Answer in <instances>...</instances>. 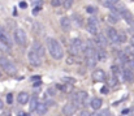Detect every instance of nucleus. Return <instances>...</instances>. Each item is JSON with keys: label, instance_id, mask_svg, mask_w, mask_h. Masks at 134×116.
Returning a JSON list of instances; mask_svg holds the SVG:
<instances>
[{"label": "nucleus", "instance_id": "f257e3e1", "mask_svg": "<svg viewBox=\"0 0 134 116\" xmlns=\"http://www.w3.org/2000/svg\"><path fill=\"white\" fill-rule=\"evenodd\" d=\"M47 50L55 60H61L64 57V50L57 39L51 38V37L47 38Z\"/></svg>", "mask_w": 134, "mask_h": 116}, {"label": "nucleus", "instance_id": "f03ea898", "mask_svg": "<svg viewBox=\"0 0 134 116\" xmlns=\"http://www.w3.org/2000/svg\"><path fill=\"white\" fill-rule=\"evenodd\" d=\"M0 67H2V69L5 72V73H8V74H10V76H13V74H16L17 73V68H16V65L12 63V61H9L7 57H0Z\"/></svg>", "mask_w": 134, "mask_h": 116}, {"label": "nucleus", "instance_id": "7ed1b4c3", "mask_svg": "<svg viewBox=\"0 0 134 116\" xmlns=\"http://www.w3.org/2000/svg\"><path fill=\"white\" fill-rule=\"evenodd\" d=\"M70 98L74 102L76 106H78V104H86L87 98H88V94H87V91H85V90H80V91H77V93H73Z\"/></svg>", "mask_w": 134, "mask_h": 116}, {"label": "nucleus", "instance_id": "20e7f679", "mask_svg": "<svg viewBox=\"0 0 134 116\" xmlns=\"http://www.w3.org/2000/svg\"><path fill=\"white\" fill-rule=\"evenodd\" d=\"M14 42L21 46V47H24V46H26L27 43V35H26V33L24 29H16L14 30Z\"/></svg>", "mask_w": 134, "mask_h": 116}, {"label": "nucleus", "instance_id": "39448f33", "mask_svg": "<svg viewBox=\"0 0 134 116\" xmlns=\"http://www.w3.org/2000/svg\"><path fill=\"white\" fill-rule=\"evenodd\" d=\"M83 48H85V44L80 38H73L72 39V42H70V54L78 55Z\"/></svg>", "mask_w": 134, "mask_h": 116}, {"label": "nucleus", "instance_id": "423d86ee", "mask_svg": "<svg viewBox=\"0 0 134 116\" xmlns=\"http://www.w3.org/2000/svg\"><path fill=\"white\" fill-rule=\"evenodd\" d=\"M87 30H88V33L94 34V35L99 34V21L94 16L87 18Z\"/></svg>", "mask_w": 134, "mask_h": 116}, {"label": "nucleus", "instance_id": "0eeeda50", "mask_svg": "<svg viewBox=\"0 0 134 116\" xmlns=\"http://www.w3.org/2000/svg\"><path fill=\"white\" fill-rule=\"evenodd\" d=\"M27 59H29V63L31 64V65H34V67H39V65H42V57L37 54V52H34V51H29V54H27Z\"/></svg>", "mask_w": 134, "mask_h": 116}, {"label": "nucleus", "instance_id": "6e6552de", "mask_svg": "<svg viewBox=\"0 0 134 116\" xmlns=\"http://www.w3.org/2000/svg\"><path fill=\"white\" fill-rule=\"evenodd\" d=\"M107 37L113 44H118L120 43V34L113 28H107Z\"/></svg>", "mask_w": 134, "mask_h": 116}, {"label": "nucleus", "instance_id": "1a4fd4ad", "mask_svg": "<svg viewBox=\"0 0 134 116\" xmlns=\"http://www.w3.org/2000/svg\"><path fill=\"white\" fill-rule=\"evenodd\" d=\"M122 77L128 82H133L134 81V73H133V69L129 67V64H125L124 69H122Z\"/></svg>", "mask_w": 134, "mask_h": 116}, {"label": "nucleus", "instance_id": "9d476101", "mask_svg": "<svg viewBox=\"0 0 134 116\" xmlns=\"http://www.w3.org/2000/svg\"><path fill=\"white\" fill-rule=\"evenodd\" d=\"M106 77H107L106 72L100 68L95 69V71L93 72V80L95 81V82H103V81H106Z\"/></svg>", "mask_w": 134, "mask_h": 116}, {"label": "nucleus", "instance_id": "9b49d317", "mask_svg": "<svg viewBox=\"0 0 134 116\" xmlns=\"http://www.w3.org/2000/svg\"><path fill=\"white\" fill-rule=\"evenodd\" d=\"M77 111V106L74 103H66L63 107V115L64 116H73Z\"/></svg>", "mask_w": 134, "mask_h": 116}, {"label": "nucleus", "instance_id": "f8f14e48", "mask_svg": "<svg viewBox=\"0 0 134 116\" xmlns=\"http://www.w3.org/2000/svg\"><path fill=\"white\" fill-rule=\"evenodd\" d=\"M107 38H108V37H106L104 34H102V33L96 34V38H95V43H96V46H98V47L106 48V47H107V44H108V39H107Z\"/></svg>", "mask_w": 134, "mask_h": 116}, {"label": "nucleus", "instance_id": "ddd939ff", "mask_svg": "<svg viewBox=\"0 0 134 116\" xmlns=\"http://www.w3.org/2000/svg\"><path fill=\"white\" fill-rule=\"evenodd\" d=\"M31 50L34 51V52H37L40 57H43L44 56V47H43V44L40 43V42H38V41H35V42H33V47H31Z\"/></svg>", "mask_w": 134, "mask_h": 116}, {"label": "nucleus", "instance_id": "4468645a", "mask_svg": "<svg viewBox=\"0 0 134 116\" xmlns=\"http://www.w3.org/2000/svg\"><path fill=\"white\" fill-rule=\"evenodd\" d=\"M95 57L98 61H106L107 60V51L102 47H96L95 50Z\"/></svg>", "mask_w": 134, "mask_h": 116}, {"label": "nucleus", "instance_id": "2eb2a0df", "mask_svg": "<svg viewBox=\"0 0 134 116\" xmlns=\"http://www.w3.org/2000/svg\"><path fill=\"white\" fill-rule=\"evenodd\" d=\"M60 25H61V29L64 31H69L72 29V21L69 17H61L60 18Z\"/></svg>", "mask_w": 134, "mask_h": 116}, {"label": "nucleus", "instance_id": "dca6fc26", "mask_svg": "<svg viewBox=\"0 0 134 116\" xmlns=\"http://www.w3.org/2000/svg\"><path fill=\"white\" fill-rule=\"evenodd\" d=\"M17 102L20 104H26L29 103V94L26 91H21L18 93V95H17Z\"/></svg>", "mask_w": 134, "mask_h": 116}, {"label": "nucleus", "instance_id": "f3484780", "mask_svg": "<svg viewBox=\"0 0 134 116\" xmlns=\"http://www.w3.org/2000/svg\"><path fill=\"white\" fill-rule=\"evenodd\" d=\"M47 110H48V106H47V103H43V102H39L38 103V106L35 108V112L38 115H44V113H47Z\"/></svg>", "mask_w": 134, "mask_h": 116}, {"label": "nucleus", "instance_id": "a211bd4d", "mask_svg": "<svg viewBox=\"0 0 134 116\" xmlns=\"http://www.w3.org/2000/svg\"><path fill=\"white\" fill-rule=\"evenodd\" d=\"M121 17L124 18V20H125V22H128L129 25H133V24H134V17H133V15L129 12V10H126V9H125L124 12L121 13Z\"/></svg>", "mask_w": 134, "mask_h": 116}, {"label": "nucleus", "instance_id": "6ab92c4d", "mask_svg": "<svg viewBox=\"0 0 134 116\" xmlns=\"http://www.w3.org/2000/svg\"><path fill=\"white\" fill-rule=\"evenodd\" d=\"M120 17H121V15H120L118 12H111V13L107 16V20L111 22V24H116V22L120 20Z\"/></svg>", "mask_w": 134, "mask_h": 116}, {"label": "nucleus", "instance_id": "aec40b11", "mask_svg": "<svg viewBox=\"0 0 134 116\" xmlns=\"http://www.w3.org/2000/svg\"><path fill=\"white\" fill-rule=\"evenodd\" d=\"M102 104H103V102H102V99H100V98H93L91 102H90V106L95 111H98L100 107H102Z\"/></svg>", "mask_w": 134, "mask_h": 116}, {"label": "nucleus", "instance_id": "412c9836", "mask_svg": "<svg viewBox=\"0 0 134 116\" xmlns=\"http://www.w3.org/2000/svg\"><path fill=\"white\" fill-rule=\"evenodd\" d=\"M9 51H10V46L7 44L5 42H3L2 39H0V52H5V54H8Z\"/></svg>", "mask_w": 134, "mask_h": 116}, {"label": "nucleus", "instance_id": "4be33fe9", "mask_svg": "<svg viewBox=\"0 0 134 116\" xmlns=\"http://www.w3.org/2000/svg\"><path fill=\"white\" fill-rule=\"evenodd\" d=\"M38 97L37 95H33V98H31V100H30V111H34L35 108H37V106H38Z\"/></svg>", "mask_w": 134, "mask_h": 116}, {"label": "nucleus", "instance_id": "5701e85b", "mask_svg": "<svg viewBox=\"0 0 134 116\" xmlns=\"http://www.w3.org/2000/svg\"><path fill=\"white\" fill-rule=\"evenodd\" d=\"M73 4H74V0H64V3H63L65 9H70L73 7Z\"/></svg>", "mask_w": 134, "mask_h": 116}, {"label": "nucleus", "instance_id": "b1692460", "mask_svg": "<svg viewBox=\"0 0 134 116\" xmlns=\"http://www.w3.org/2000/svg\"><path fill=\"white\" fill-rule=\"evenodd\" d=\"M0 39H2L3 42H5L7 44H9V46H12V42H10L9 37H8V35H5V34H4V33H2V34H0Z\"/></svg>", "mask_w": 134, "mask_h": 116}, {"label": "nucleus", "instance_id": "393cba45", "mask_svg": "<svg viewBox=\"0 0 134 116\" xmlns=\"http://www.w3.org/2000/svg\"><path fill=\"white\" fill-rule=\"evenodd\" d=\"M125 52H126L128 55H130V56H134V44H133V43L129 44L128 47L125 48Z\"/></svg>", "mask_w": 134, "mask_h": 116}, {"label": "nucleus", "instance_id": "a878e982", "mask_svg": "<svg viewBox=\"0 0 134 116\" xmlns=\"http://www.w3.org/2000/svg\"><path fill=\"white\" fill-rule=\"evenodd\" d=\"M40 29H42V25H40V24H38V22H35V24L33 25V31H35L37 34H40V33H42V30H40Z\"/></svg>", "mask_w": 134, "mask_h": 116}, {"label": "nucleus", "instance_id": "bb28decb", "mask_svg": "<svg viewBox=\"0 0 134 116\" xmlns=\"http://www.w3.org/2000/svg\"><path fill=\"white\" fill-rule=\"evenodd\" d=\"M86 12L93 15V13H95V12H96V8H95V7H93V5H88V7H86Z\"/></svg>", "mask_w": 134, "mask_h": 116}, {"label": "nucleus", "instance_id": "cd10ccee", "mask_svg": "<svg viewBox=\"0 0 134 116\" xmlns=\"http://www.w3.org/2000/svg\"><path fill=\"white\" fill-rule=\"evenodd\" d=\"M63 81H64L65 84H70V85H73V84L76 82V80H74V78H69V77H65Z\"/></svg>", "mask_w": 134, "mask_h": 116}, {"label": "nucleus", "instance_id": "c85d7f7f", "mask_svg": "<svg viewBox=\"0 0 134 116\" xmlns=\"http://www.w3.org/2000/svg\"><path fill=\"white\" fill-rule=\"evenodd\" d=\"M109 115V111L108 110H104V111H102V112H96L94 116H108Z\"/></svg>", "mask_w": 134, "mask_h": 116}, {"label": "nucleus", "instance_id": "c756f323", "mask_svg": "<svg viewBox=\"0 0 134 116\" xmlns=\"http://www.w3.org/2000/svg\"><path fill=\"white\" fill-rule=\"evenodd\" d=\"M7 103L8 104H12L13 103V94H10V93H9V94H7Z\"/></svg>", "mask_w": 134, "mask_h": 116}, {"label": "nucleus", "instance_id": "7c9ffc66", "mask_svg": "<svg viewBox=\"0 0 134 116\" xmlns=\"http://www.w3.org/2000/svg\"><path fill=\"white\" fill-rule=\"evenodd\" d=\"M51 4H52V7L56 8V7H59L61 3H60V0H51Z\"/></svg>", "mask_w": 134, "mask_h": 116}, {"label": "nucleus", "instance_id": "2f4dec72", "mask_svg": "<svg viewBox=\"0 0 134 116\" xmlns=\"http://www.w3.org/2000/svg\"><path fill=\"white\" fill-rule=\"evenodd\" d=\"M100 93H102V94H108V93H109L108 86H103L102 89H100Z\"/></svg>", "mask_w": 134, "mask_h": 116}, {"label": "nucleus", "instance_id": "473e14b6", "mask_svg": "<svg viewBox=\"0 0 134 116\" xmlns=\"http://www.w3.org/2000/svg\"><path fill=\"white\" fill-rule=\"evenodd\" d=\"M48 94L50 95H55V94H56V87H55V89L53 87H50L48 89Z\"/></svg>", "mask_w": 134, "mask_h": 116}, {"label": "nucleus", "instance_id": "72a5a7b5", "mask_svg": "<svg viewBox=\"0 0 134 116\" xmlns=\"http://www.w3.org/2000/svg\"><path fill=\"white\" fill-rule=\"evenodd\" d=\"M126 41V35L125 34H120V43H124Z\"/></svg>", "mask_w": 134, "mask_h": 116}, {"label": "nucleus", "instance_id": "f704fd0d", "mask_svg": "<svg viewBox=\"0 0 134 116\" xmlns=\"http://www.w3.org/2000/svg\"><path fill=\"white\" fill-rule=\"evenodd\" d=\"M120 0H106V4H117Z\"/></svg>", "mask_w": 134, "mask_h": 116}, {"label": "nucleus", "instance_id": "c9c22d12", "mask_svg": "<svg viewBox=\"0 0 134 116\" xmlns=\"http://www.w3.org/2000/svg\"><path fill=\"white\" fill-rule=\"evenodd\" d=\"M20 8H22V9L27 8V3H26V2H21V3H20Z\"/></svg>", "mask_w": 134, "mask_h": 116}, {"label": "nucleus", "instance_id": "e433bc0d", "mask_svg": "<svg viewBox=\"0 0 134 116\" xmlns=\"http://www.w3.org/2000/svg\"><path fill=\"white\" fill-rule=\"evenodd\" d=\"M17 116H30V115H29L27 112H22V111H21V112L17 113Z\"/></svg>", "mask_w": 134, "mask_h": 116}, {"label": "nucleus", "instance_id": "4c0bfd02", "mask_svg": "<svg viewBox=\"0 0 134 116\" xmlns=\"http://www.w3.org/2000/svg\"><path fill=\"white\" fill-rule=\"evenodd\" d=\"M129 113H130V110H129V108L122 111V116H126V115H129Z\"/></svg>", "mask_w": 134, "mask_h": 116}, {"label": "nucleus", "instance_id": "58836bf2", "mask_svg": "<svg viewBox=\"0 0 134 116\" xmlns=\"http://www.w3.org/2000/svg\"><path fill=\"white\" fill-rule=\"evenodd\" d=\"M81 116H91V115H90V113H88L87 111H83V112L81 113Z\"/></svg>", "mask_w": 134, "mask_h": 116}, {"label": "nucleus", "instance_id": "ea45409f", "mask_svg": "<svg viewBox=\"0 0 134 116\" xmlns=\"http://www.w3.org/2000/svg\"><path fill=\"white\" fill-rule=\"evenodd\" d=\"M31 80L34 81V80H40V77L39 76H35V77H31Z\"/></svg>", "mask_w": 134, "mask_h": 116}, {"label": "nucleus", "instance_id": "a19ab883", "mask_svg": "<svg viewBox=\"0 0 134 116\" xmlns=\"http://www.w3.org/2000/svg\"><path fill=\"white\" fill-rule=\"evenodd\" d=\"M0 110H3V100L0 99Z\"/></svg>", "mask_w": 134, "mask_h": 116}, {"label": "nucleus", "instance_id": "79ce46f5", "mask_svg": "<svg viewBox=\"0 0 134 116\" xmlns=\"http://www.w3.org/2000/svg\"><path fill=\"white\" fill-rule=\"evenodd\" d=\"M131 43H133V44H134V35H133V37H131Z\"/></svg>", "mask_w": 134, "mask_h": 116}, {"label": "nucleus", "instance_id": "37998d69", "mask_svg": "<svg viewBox=\"0 0 134 116\" xmlns=\"http://www.w3.org/2000/svg\"><path fill=\"white\" fill-rule=\"evenodd\" d=\"M33 2H39V0H33Z\"/></svg>", "mask_w": 134, "mask_h": 116}, {"label": "nucleus", "instance_id": "c03bdc74", "mask_svg": "<svg viewBox=\"0 0 134 116\" xmlns=\"http://www.w3.org/2000/svg\"><path fill=\"white\" fill-rule=\"evenodd\" d=\"M0 76H2V72H0Z\"/></svg>", "mask_w": 134, "mask_h": 116}, {"label": "nucleus", "instance_id": "a18cd8bd", "mask_svg": "<svg viewBox=\"0 0 134 116\" xmlns=\"http://www.w3.org/2000/svg\"><path fill=\"white\" fill-rule=\"evenodd\" d=\"M133 25H134V24H133Z\"/></svg>", "mask_w": 134, "mask_h": 116}]
</instances>
